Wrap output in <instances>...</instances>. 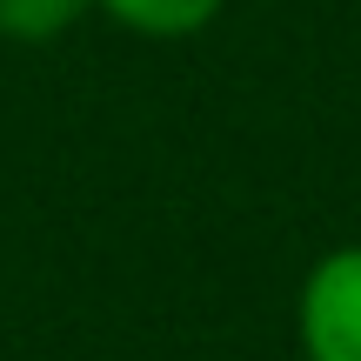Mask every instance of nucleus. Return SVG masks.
Returning a JSON list of instances; mask_svg holds the SVG:
<instances>
[{
	"instance_id": "nucleus-1",
	"label": "nucleus",
	"mask_w": 361,
	"mask_h": 361,
	"mask_svg": "<svg viewBox=\"0 0 361 361\" xmlns=\"http://www.w3.org/2000/svg\"><path fill=\"white\" fill-rule=\"evenodd\" d=\"M295 328L308 361H361V247H335L308 268Z\"/></svg>"
},
{
	"instance_id": "nucleus-2",
	"label": "nucleus",
	"mask_w": 361,
	"mask_h": 361,
	"mask_svg": "<svg viewBox=\"0 0 361 361\" xmlns=\"http://www.w3.org/2000/svg\"><path fill=\"white\" fill-rule=\"evenodd\" d=\"M101 13H114L128 34H147V40H180L194 27H207L221 13V0H94Z\"/></svg>"
},
{
	"instance_id": "nucleus-3",
	"label": "nucleus",
	"mask_w": 361,
	"mask_h": 361,
	"mask_svg": "<svg viewBox=\"0 0 361 361\" xmlns=\"http://www.w3.org/2000/svg\"><path fill=\"white\" fill-rule=\"evenodd\" d=\"M94 0H0V34L7 40H54L87 13Z\"/></svg>"
}]
</instances>
